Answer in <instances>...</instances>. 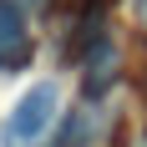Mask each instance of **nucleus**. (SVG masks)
I'll return each instance as SVG.
<instances>
[{
  "label": "nucleus",
  "mask_w": 147,
  "mask_h": 147,
  "mask_svg": "<svg viewBox=\"0 0 147 147\" xmlns=\"http://www.w3.org/2000/svg\"><path fill=\"white\" fill-rule=\"evenodd\" d=\"M30 56V30H26V15L15 0H0V66L10 71Z\"/></svg>",
  "instance_id": "nucleus-2"
},
{
  "label": "nucleus",
  "mask_w": 147,
  "mask_h": 147,
  "mask_svg": "<svg viewBox=\"0 0 147 147\" xmlns=\"http://www.w3.org/2000/svg\"><path fill=\"white\" fill-rule=\"evenodd\" d=\"M86 132H91V112H76V117L66 122V132H61V147H81Z\"/></svg>",
  "instance_id": "nucleus-3"
},
{
  "label": "nucleus",
  "mask_w": 147,
  "mask_h": 147,
  "mask_svg": "<svg viewBox=\"0 0 147 147\" xmlns=\"http://www.w3.org/2000/svg\"><path fill=\"white\" fill-rule=\"evenodd\" d=\"M26 5H46V0H26Z\"/></svg>",
  "instance_id": "nucleus-4"
},
{
  "label": "nucleus",
  "mask_w": 147,
  "mask_h": 147,
  "mask_svg": "<svg viewBox=\"0 0 147 147\" xmlns=\"http://www.w3.org/2000/svg\"><path fill=\"white\" fill-rule=\"evenodd\" d=\"M56 107H61L56 81H36V86L10 107V117H5V147H30V142H41V137L51 132V122H56Z\"/></svg>",
  "instance_id": "nucleus-1"
}]
</instances>
